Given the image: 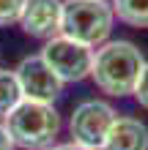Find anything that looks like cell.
I'll use <instances>...</instances> for the list:
<instances>
[{"label": "cell", "instance_id": "cell-1", "mask_svg": "<svg viewBox=\"0 0 148 150\" xmlns=\"http://www.w3.org/2000/svg\"><path fill=\"white\" fill-rule=\"evenodd\" d=\"M143 68H145V57L132 41H124V38L104 41L93 52L91 79L104 96L126 98V96H134Z\"/></svg>", "mask_w": 148, "mask_h": 150}, {"label": "cell", "instance_id": "cell-2", "mask_svg": "<svg viewBox=\"0 0 148 150\" xmlns=\"http://www.w3.org/2000/svg\"><path fill=\"white\" fill-rule=\"evenodd\" d=\"M3 126L19 150H44L58 145L63 120H60V112L55 109V104L22 98L3 117Z\"/></svg>", "mask_w": 148, "mask_h": 150}, {"label": "cell", "instance_id": "cell-3", "mask_svg": "<svg viewBox=\"0 0 148 150\" xmlns=\"http://www.w3.org/2000/svg\"><path fill=\"white\" fill-rule=\"evenodd\" d=\"M115 11L110 0H63L60 36H69L85 47H102L110 41Z\"/></svg>", "mask_w": 148, "mask_h": 150}, {"label": "cell", "instance_id": "cell-4", "mask_svg": "<svg viewBox=\"0 0 148 150\" xmlns=\"http://www.w3.org/2000/svg\"><path fill=\"white\" fill-rule=\"evenodd\" d=\"M93 47H85V44L69 38V36H52L49 41H44L41 47V60L52 68L63 85L69 82H82V79L91 76V68H93Z\"/></svg>", "mask_w": 148, "mask_h": 150}, {"label": "cell", "instance_id": "cell-5", "mask_svg": "<svg viewBox=\"0 0 148 150\" xmlns=\"http://www.w3.org/2000/svg\"><path fill=\"white\" fill-rule=\"evenodd\" d=\"M115 120H118V112L102 98H88V101L77 104L74 112L69 115L71 145L85 147V150H102Z\"/></svg>", "mask_w": 148, "mask_h": 150}, {"label": "cell", "instance_id": "cell-6", "mask_svg": "<svg viewBox=\"0 0 148 150\" xmlns=\"http://www.w3.org/2000/svg\"><path fill=\"white\" fill-rule=\"evenodd\" d=\"M16 82H19L22 98L28 101H44L55 104V98L63 93V82L52 74V68L41 60V55H28L19 60V66L14 68Z\"/></svg>", "mask_w": 148, "mask_h": 150}, {"label": "cell", "instance_id": "cell-7", "mask_svg": "<svg viewBox=\"0 0 148 150\" xmlns=\"http://www.w3.org/2000/svg\"><path fill=\"white\" fill-rule=\"evenodd\" d=\"M60 16H63V0H28L19 28L30 38L49 41L60 33Z\"/></svg>", "mask_w": 148, "mask_h": 150}, {"label": "cell", "instance_id": "cell-8", "mask_svg": "<svg viewBox=\"0 0 148 150\" xmlns=\"http://www.w3.org/2000/svg\"><path fill=\"white\" fill-rule=\"evenodd\" d=\"M102 150H148V126L137 117H121L118 115Z\"/></svg>", "mask_w": 148, "mask_h": 150}, {"label": "cell", "instance_id": "cell-9", "mask_svg": "<svg viewBox=\"0 0 148 150\" xmlns=\"http://www.w3.org/2000/svg\"><path fill=\"white\" fill-rule=\"evenodd\" d=\"M115 19L129 28H148V0H110Z\"/></svg>", "mask_w": 148, "mask_h": 150}, {"label": "cell", "instance_id": "cell-10", "mask_svg": "<svg viewBox=\"0 0 148 150\" xmlns=\"http://www.w3.org/2000/svg\"><path fill=\"white\" fill-rule=\"evenodd\" d=\"M19 101H22V90H19V82H16L14 68L11 71L0 68V120H3Z\"/></svg>", "mask_w": 148, "mask_h": 150}, {"label": "cell", "instance_id": "cell-11", "mask_svg": "<svg viewBox=\"0 0 148 150\" xmlns=\"http://www.w3.org/2000/svg\"><path fill=\"white\" fill-rule=\"evenodd\" d=\"M25 3L28 0H0V28H11V25H19Z\"/></svg>", "mask_w": 148, "mask_h": 150}, {"label": "cell", "instance_id": "cell-12", "mask_svg": "<svg viewBox=\"0 0 148 150\" xmlns=\"http://www.w3.org/2000/svg\"><path fill=\"white\" fill-rule=\"evenodd\" d=\"M134 101L140 104L143 109H148V63L143 68L140 79H137V87H134Z\"/></svg>", "mask_w": 148, "mask_h": 150}, {"label": "cell", "instance_id": "cell-13", "mask_svg": "<svg viewBox=\"0 0 148 150\" xmlns=\"http://www.w3.org/2000/svg\"><path fill=\"white\" fill-rule=\"evenodd\" d=\"M0 150H16V145L11 142V137H8V131L3 126V120H0Z\"/></svg>", "mask_w": 148, "mask_h": 150}, {"label": "cell", "instance_id": "cell-14", "mask_svg": "<svg viewBox=\"0 0 148 150\" xmlns=\"http://www.w3.org/2000/svg\"><path fill=\"white\" fill-rule=\"evenodd\" d=\"M44 150H85V147H77V145H52V147H44Z\"/></svg>", "mask_w": 148, "mask_h": 150}]
</instances>
